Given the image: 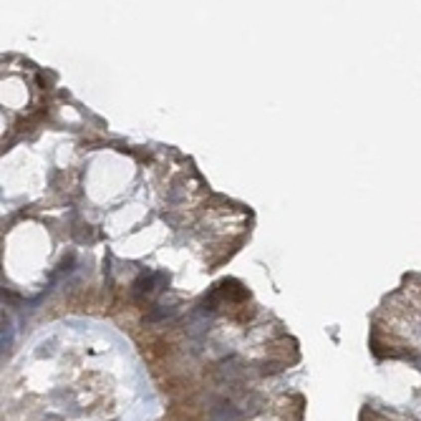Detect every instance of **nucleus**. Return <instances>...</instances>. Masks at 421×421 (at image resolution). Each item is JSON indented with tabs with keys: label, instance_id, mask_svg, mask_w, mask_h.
I'll return each mask as SVG.
<instances>
[{
	"label": "nucleus",
	"instance_id": "obj_1",
	"mask_svg": "<svg viewBox=\"0 0 421 421\" xmlns=\"http://www.w3.org/2000/svg\"><path fill=\"white\" fill-rule=\"evenodd\" d=\"M162 283H167V278L162 275V273H149V275H141L136 283H134V295L139 298V295H149V293H154Z\"/></svg>",
	"mask_w": 421,
	"mask_h": 421
},
{
	"label": "nucleus",
	"instance_id": "obj_2",
	"mask_svg": "<svg viewBox=\"0 0 421 421\" xmlns=\"http://www.w3.org/2000/svg\"><path fill=\"white\" fill-rule=\"evenodd\" d=\"M210 421H240V411H237L232 404L222 401V404H217V406L212 409Z\"/></svg>",
	"mask_w": 421,
	"mask_h": 421
},
{
	"label": "nucleus",
	"instance_id": "obj_3",
	"mask_svg": "<svg viewBox=\"0 0 421 421\" xmlns=\"http://www.w3.org/2000/svg\"><path fill=\"white\" fill-rule=\"evenodd\" d=\"M177 311L174 308H164V305H157V308H151V313L146 316V320L149 323H159V320H164V318H172Z\"/></svg>",
	"mask_w": 421,
	"mask_h": 421
},
{
	"label": "nucleus",
	"instance_id": "obj_4",
	"mask_svg": "<svg viewBox=\"0 0 421 421\" xmlns=\"http://www.w3.org/2000/svg\"><path fill=\"white\" fill-rule=\"evenodd\" d=\"M13 346V323L10 318H3V351H10Z\"/></svg>",
	"mask_w": 421,
	"mask_h": 421
}]
</instances>
